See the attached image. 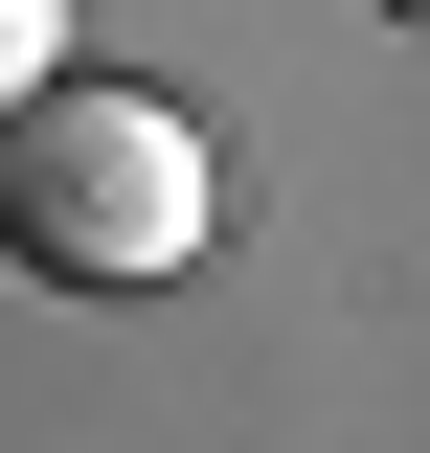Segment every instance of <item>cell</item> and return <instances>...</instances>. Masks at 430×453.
Returning a JSON list of instances; mask_svg holds the SVG:
<instances>
[{
	"label": "cell",
	"mask_w": 430,
	"mask_h": 453,
	"mask_svg": "<svg viewBox=\"0 0 430 453\" xmlns=\"http://www.w3.org/2000/svg\"><path fill=\"white\" fill-rule=\"evenodd\" d=\"M204 226H227V159L181 91H136V68H23L0 91V250L46 295H159Z\"/></svg>",
	"instance_id": "cell-1"
},
{
	"label": "cell",
	"mask_w": 430,
	"mask_h": 453,
	"mask_svg": "<svg viewBox=\"0 0 430 453\" xmlns=\"http://www.w3.org/2000/svg\"><path fill=\"white\" fill-rule=\"evenodd\" d=\"M23 68H68V0H0V91H23Z\"/></svg>",
	"instance_id": "cell-2"
},
{
	"label": "cell",
	"mask_w": 430,
	"mask_h": 453,
	"mask_svg": "<svg viewBox=\"0 0 430 453\" xmlns=\"http://www.w3.org/2000/svg\"><path fill=\"white\" fill-rule=\"evenodd\" d=\"M385 23H430V0H385Z\"/></svg>",
	"instance_id": "cell-3"
}]
</instances>
